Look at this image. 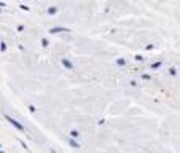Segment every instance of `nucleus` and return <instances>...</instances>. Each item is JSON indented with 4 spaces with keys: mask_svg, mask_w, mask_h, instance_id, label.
<instances>
[{
    "mask_svg": "<svg viewBox=\"0 0 180 153\" xmlns=\"http://www.w3.org/2000/svg\"><path fill=\"white\" fill-rule=\"evenodd\" d=\"M5 118H7V120H8L11 124H13V126H14L16 129H19V131H24V126H22V124H21L19 121H16L14 118H11L10 115H5Z\"/></svg>",
    "mask_w": 180,
    "mask_h": 153,
    "instance_id": "f257e3e1",
    "label": "nucleus"
},
{
    "mask_svg": "<svg viewBox=\"0 0 180 153\" xmlns=\"http://www.w3.org/2000/svg\"><path fill=\"white\" fill-rule=\"evenodd\" d=\"M51 33H58V32H70L69 27H53L51 30H49Z\"/></svg>",
    "mask_w": 180,
    "mask_h": 153,
    "instance_id": "f03ea898",
    "label": "nucleus"
},
{
    "mask_svg": "<svg viewBox=\"0 0 180 153\" xmlns=\"http://www.w3.org/2000/svg\"><path fill=\"white\" fill-rule=\"evenodd\" d=\"M62 65L65 67V69H74V64H72L69 59H62Z\"/></svg>",
    "mask_w": 180,
    "mask_h": 153,
    "instance_id": "7ed1b4c3",
    "label": "nucleus"
},
{
    "mask_svg": "<svg viewBox=\"0 0 180 153\" xmlns=\"http://www.w3.org/2000/svg\"><path fill=\"white\" fill-rule=\"evenodd\" d=\"M69 144H70L72 147H74V148H80V147H81V145L78 144V142H77L75 139H69Z\"/></svg>",
    "mask_w": 180,
    "mask_h": 153,
    "instance_id": "20e7f679",
    "label": "nucleus"
},
{
    "mask_svg": "<svg viewBox=\"0 0 180 153\" xmlns=\"http://www.w3.org/2000/svg\"><path fill=\"white\" fill-rule=\"evenodd\" d=\"M46 11H48V14H56V13H58V8H56V7H49Z\"/></svg>",
    "mask_w": 180,
    "mask_h": 153,
    "instance_id": "39448f33",
    "label": "nucleus"
},
{
    "mask_svg": "<svg viewBox=\"0 0 180 153\" xmlns=\"http://www.w3.org/2000/svg\"><path fill=\"white\" fill-rule=\"evenodd\" d=\"M161 67V62L159 61H156V62H153V64H151V69H159Z\"/></svg>",
    "mask_w": 180,
    "mask_h": 153,
    "instance_id": "423d86ee",
    "label": "nucleus"
},
{
    "mask_svg": "<svg viewBox=\"0 0 180 153\" xmlns=\"http://www.w3.org/2000/svg\"><path fill=\"white\" fill-rule=\"evenodd\" d=\"M70 135H72L70 139H75V137H78V131H77V129H72V131H70Z\"/></svg>",
    "mask_w": 180,
    "mask_h": 153,
    "instance_id": "0eeeda50",
    "label": "nucleus"
},
{
    "mask_svg": "<svg viewBox=\"0 0 180 153\" xmlns=\"http://www.w3.org/2000/svg\"><path fill=\"white\" fill-rule=\"evenodd\" d=\"M116 64H118V65H125V64H126V61L123 59V58H118V59H116Z\"/></svg>",
    "mask_w": 180,
    "mask_h": 153,
    "instance_id": "6e6552de",
    "label": "nucleus"
},
{
    "mask_svg": "<svg viewBox=\"0 0 180 153\" xmlns=\"http://www.w3.org/2000/svg\"><path fill=\"white\" fill-rule=\"evenodd\" d=\"M0 49H2V51H5V49H7V45H5V42H2V43H0Z\"/></svg>",
    "mask_w": 180,
    "mask_h": 153,
    "instance_id": "1a4fd4ad",
    "label": "nucleus"
},
{
    "mask_svg": "<svg viewBox=\"0 0 180 153\" xmlns=\"http://www.w3.org/2000/svg\"><path fill=\"white\" fill-rule=\"evenodd\" d=\"M42 45H43V46H48V40H46V38H42Z\"/></svg>",
    "mask_w": 180,
    "mask_h": 153,
    "instance_id": "9d476101",
    "label": "nucleus"
},
{
    "mask_svg": "<svg viewBox=\"0 0 180 153\" xmlns=\"http://www.w3.org/2000/svg\"><path fill=\"white\" fill-rule=\"evenodd\" d=\"M150 75H147V73H144V75H142V80H150Z\"/></svg>",
    "mask_w": 180,
    "mask_h": 153,
    "instance_id": "9b49d317",
    "label": "nucleus"
},
{
    "mask_svg": "<svg viewBox=\"0 0 180 153\" xmlns=\"http://www.w3.org/2000/svg\"><path fill=\"white\" fill-rule=\"evenodd\" d=\"M169 72H171V75H177V70H175V69H172V67L169 69Z\"/></svg>",
    "mask_w": 180,
    "mask_h": 153,
    "instance_id": "f8f14e48",
    "label": "nucleus"
},
{
    "mask_svg": "<svg viewBox=\"0 0 180 153\" xmlns=\"http://www.w3.org/2000/svg\"><path fill=\"white\" fill-rule=\"evenodd\" d=\"M29 110L33 113V112H35V107H33V105H29Z\"/></svg>",
    "mask_w": 180,
    "mask_h": 153,
    "instance_id": "ddd939ff",
    "label": "nucleus"
},
{
    "mask_svg": "<svg viewBox=\"0 0 180 153\" xmlns=\"http://www.w3.org/2000/svg\"><path fill=\"white\" fill-rule=\"evenodd\" d=\"M2 7H7V3H5V2H0V8H2Z\"/></svg>",
    "mask_w": 180,
    "mask_h": 153,
    "instance_id": "4468645a",
    "label": "nucleus"
},
{
    "mask_svg": "<svg viewBox=\"0 0 180 153\" xmlns=\"http://www.w3.org/2000/svg\"><path fill=\"white\" fill-rule=\"evenodd\" d=\"M51 153H58V151H56V150H51Z\"/></svg>",
    "mask_w": 180,
    "mask_h": 153,
    "instance_id": "2eb2a0df",
    "label": "nucleus"
},
{
    "mask_svg": "<svg viewBox=\"0 0 180 153\" xmlns=\"http://www.w3.org/2000/svg\"><path fill=\"white\" fill-rule=\"evenodd\" d=\"M0 153H5V151H3V150H0Z\"/></svg>",
    "mask_w": 180,
    "mask_h": 153,
    "instance_id": "dca6fc26",
    "label": "nucleus"
},
{
    "mask_svg": "<svg viewBox=\"0 0 180 153\" xmlns=\"http://www.w3.org/2000/svg\"><path fill=\"white\" fill-rule=\"evenodd\" d=\"M0 147H2V145H0Z\"/></svg>",
    "mask_w": 180,
    "mask_h": 153,
    "instance_id": "f3484780",
    "label": "nucleus"
}]
</instances>
